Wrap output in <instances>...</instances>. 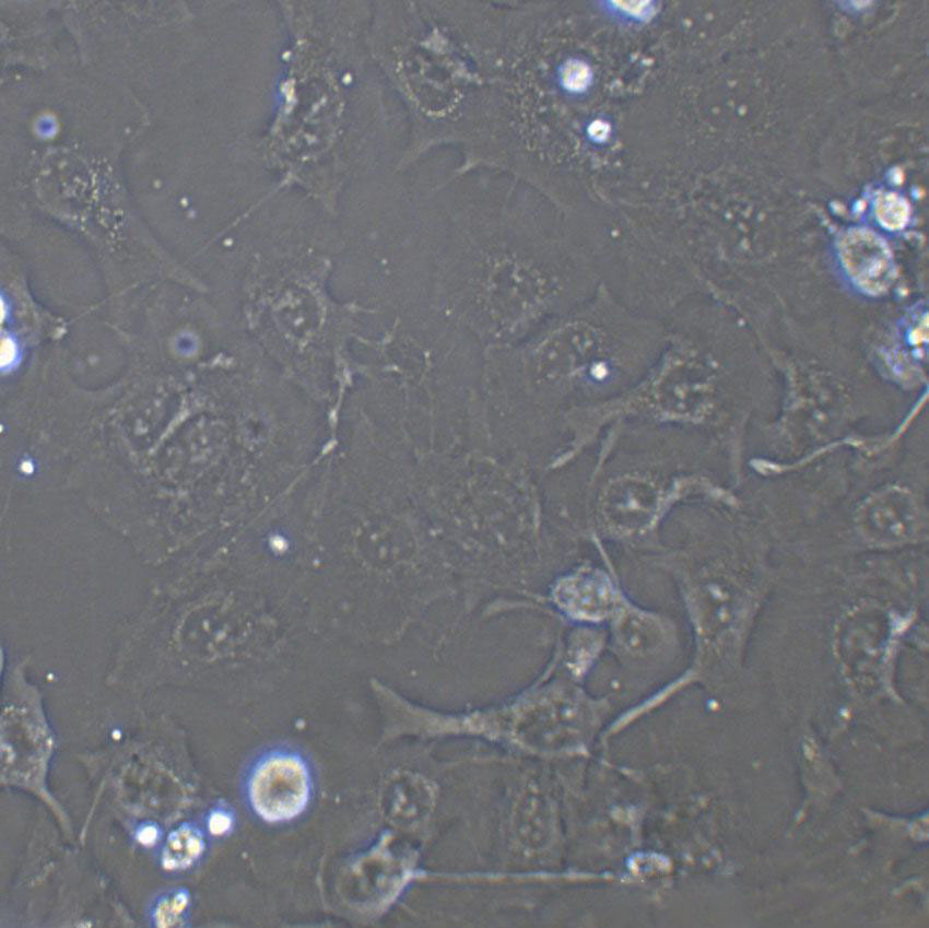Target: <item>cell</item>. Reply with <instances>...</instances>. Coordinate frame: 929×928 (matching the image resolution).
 <instances>
[{
	"mask_svg": "<svg viewBox=\"0 0 929 928\" xmlns=\"http://www.w3.org/2000/svg\"><path fill=\"white\" fill-rule=\"evenodd\" d=\"M705 442L712 440L649 423L619 422L605 428L596 442L588 489V519L597 547L612 544L646 555L659 548L663 528L679 507L738 503L736 486L704 462V455L721 449L713 444L698 447Z\"/></svg>",
	"mask_w": 929,
	"mask_h": 928,
	"instance_id": "6da1fadb",
	"label": "cell"
},
{
	"mask_svg": "<svg viewBox=\"0 0 929 928\" xmlns=\"http://www.w3.org/2000/svg\"><path fill=\"white\" fill-rule=\"evenodd\" d=\"M314 777L308 761L292 749H272L256 757L244 777L246 801L261 821L284 823L308 807Z\"/></svg>",
	"mask_w": 929,
	"mask_h": 928,
	"instance_id": "5b68a950",
	"label": "cell"
},
{
	"mask_svg": "<svg viewBox=\"0 0 929 928\" xmlns=\"http://www.w3.org/2000/svg\"><path fill=\"white\" fill-rule=\"evenodd\" d=\"M207 848L203 830L196 823L183 822L165 837L160 850V865L169 872L189 869L198 862Z\"/></svg>",
	"mask_w": 929,
	"mask_h": 928,
	"instance_id": "9c48e42d",
	"label": "cell"
},
{
	"mask_svg": "<svg viewBox=\"0 0 929 928\" xmlns=\"http://www.w3.org/2000/svg\"><path fill=\"white\" fill-rule=\"evenodd\" d=\"M919 493L905 482L885 483L857 506L855 520L861 536L877 545H897L916 539L924 527Z\"/></svg>",
	"mask_w": 929,
	"mask_h": 928,
	"instance_id": "8992f818",
	"label": "cell"
},
{
	"mask_svg": "<svg viewBox=\"0 0 929 928\" xmlns=\"http://www.w3.org/2000/svg\"><path fill=\"white\" fill-rule=\"evenodd\" d=\"M728 521V517H727ZM720 535H689L679 543L662 542L645 556L667 574L686 606L699 655H733L756 584L755 552L733 521Z\"/></svg>",
	"mask_w": 929,
	"mask_h": 928,
	"instance_id": "3957f363",
	"label": "cell"
},
{
	"mask_svg": "<svg viewBox=\"0 0 929 928\" xmlns=\"http://www.w3.org/2000/svg\"><path fill=\"white\" fill-rule=\"evenodd\" d=\"M590 73L586 64L581 62H571L566 66L563 72V81L569 90H583L589 83Z\"/></svg>",
	"mask_w": 929,
	"mask_h": 928,
	"instance_id": "7c38bea8",
	"label": "cell"
},
{
	"mask_svg": "<svg viewBox=\"0 0 929 928\" xmlns=\"http://www.w3.org/2000/svg\"><path fill=\"white\" fill-rule=\"evenodd\" d=\"M608 626V648L630 665L657 661L666 655L674 636L669 619L638 606L627 595Z\"/></svg>",
	"mask_w": 929,
	"mask_h": 928,
	"instance_id": "ba28073f",
	"label": "cell"
},
{
	"mask_svg": "<svg viewBox=\"0 0 929 928\" xmlns=\"http://www.w3.org/2000/svg\"><path fill=\"white\" fill-rule=\"evenodd\" d=\"M191 905L190 892L185 888H173L160 893L150 903L149 923L153 927H181L188 920Z\"/></svg>",
	"mask_w": 929,
	"mask_h": 928,
	"instance_id": "30bf717a",
	"label": "cell"
},
{
	"mask_svg": "<svg viewBox=\"0 0 929 928\" xmlns=\"http://www.w3.org/2000/svg\"><path fill=\"white\" fill-rule=\"evenodd\" d=\"M613 3L633 16L648 15L651 10V3L649 1H620Z\"/></svg>",
	"mask_w": 929,
	"mask_h": 928,
	"instance_id": "5bb4252c",
	"label": "cell"
},
{
	"mask_svg": "<svg viewBox=\"0 0 929 928\" xmlns=\"http://www.w3.org/2000/svg\"><path fill=\"white\" fill-rule=\"evenodd\" d=\"M663 322V345L645 374L622 393L575 411L579 447L619 422L678 427L715 443L741 475L746 399L733 351L702 333L682 305Z\"/></svg>",
	"mask_w": 929,
	"mask_h": 928,
	"instance_id": "7a4b0ae2",
	"label": "cell"
},
{
	"mask_svg": "<svg viewBox=\"0 0 929 928\" xmlns=\"http://www.w3.org/2000/svg\"><path fill=\"white\" fill-rule=\"evenodd\" d=\"M28 667L30 658L21 657L9 665L3 676L2 776L10 784L44 789L56 739Z\"/></svg>",
	"mask_w": 929,
	"mask_h": 928,
	"instance_id": "277c9868",
	"label": "cell"
},
{
	"mask_svg": "<svg viewBox=\"0 0 929 928\" xmlns=\"http://www.w3.org/2000/svg\"><path fill=\"white\" fill-rule=\"evenodd\" d=\"M136 841L143 846L156 845L162 838L161 827L153 822L140 823L134 831Z\"/></svg>",
	"mask_w": 929,
	"mask_h": 928,
	"instance_id": "4fadbf2b",
	"label": "cell"
},
{
	"mask_svg": "<svg viewBox=\"0 0 929 928\" xmlns=\"http://www.w3.org/2000/svg\"><path fill=\"white\" fill-rule=\"evenodd\" d=\"M233 811L225 806H216L207 815V829L216 836L227 834L234 826Z\"/></svg>",
	"mask_w": 929,
	"mask_h": 928,
	"instance_id": "8fae6325",
	"label": "cell"
},
{
	"mask_svg": "<svg viewBox=\"0 0 929 928\" xmlns=\"http://www.w3.org/2000/svg\"><path fill=\"white\" fill-rule=\"evenodd\" d=\"M603 565L589 564L561 578L552 588V601L565 616L584 624H608L626 597L607 551Z\"/></svg>",
	"mask_w": 929,
	"mask_h": 928,
	"instance_id": "52a82bcc",
	"label": "cell"
},
{
	"mask_svg": "<svg viewBox=\"0 0 929 928\" xmlns=\"http://www.w3.org/2000/svg\"><path fill=\"white\" fill-rule=\"evenodd\" d=\"M609 127L603 122H595L590 128V134L598 140L607 137Z\"/></svg>",
	"mask_w": 929,
	"mask_h": 928,
	"instance_id": "9a60e30c",
	"label": "cell"
}]
</instances>
